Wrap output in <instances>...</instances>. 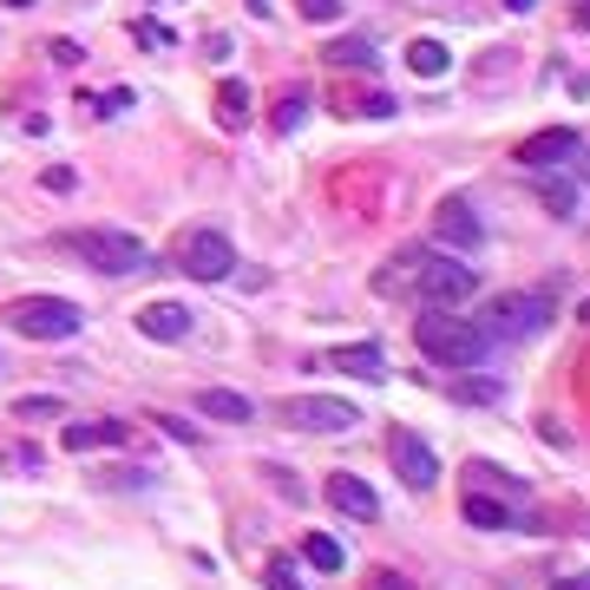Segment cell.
I'll return each mask as SVG.
<instances>
[{
	"label": "cell",
	"instance_id": "cell-1",
	"mask_svg": "<svg viewBox=\"0 0 590 590\" xmlns=\"http://www.w3.org/2000/svg\"><path fill=\"white\" fill-rule=\"evenodd\" d=\"M414 342H420V355H427L434 368H479V362H486V335H479V322L446 315V308H427V315L414 322Z\"/></svg>",
	"mask_w": 590,
	"mask_h": 590
},
{
	"label": "cell",
	"instance_id": "cell-2",
	"mask_svg": "<svg viewBox=\"0 0 590 590\" xmlns=\"http://www.w3.org/2000/svg\"><path fill=\"white\" fill-rule=\"evenodd\" d=\"M60 250L79 256L85 269H99V276H139L145 269V243L132 230H67Z\"/></svg>",
	"mask_w": 590,
	"mask_h": 590
},
{
	"label": "cell",
	"instance_id": "cell-3",
	"mask_svg": "<svg viewBox=\"0 0 590 590\" xmlns=\"http://www.w3.org/2000/svg\"><path fill=\"white\" fill-rule=\"evenodd\" d=\"M545 322H551V295L512 289V295H492V302H486L479 335H486V342H518V335H538Z\"/></svg>",
	"mask_w": 590,
	"mask_h": 590
},
{
	"label": "cell",
	"instance_id": "cell-4",
	"mask_svg": "<svg viewBox=\"0 0 590 590\" xmlns=\"http://www.w3.org/2000/svg\"><path fill=\"white\" fill-rule=\"evenodd\" d=\"M7 322H13V335H27V342H73L79 335V308L67 295H20V302L7 308Z\"/></svg>",
	"mask_w": 590,
	"mask_h": 590
},
{
	"label": "cell",
	"instance_id": "cell-5",
	"mask_svg": "<svg viewBox=\"0 0 590 590\" xmlns=\"http://www.w3.org/2000/svg\"><path fill=\"white\" fill-rule=\"evenodd\" d=\"M177 269L191 276V283H223L230 269H236V250H230V236L223 230H184L177 236Z\"/></svg>",
	"mask_w": 590,
	"mask_h": 590
},
{
	"label": "cell",
	"instance_id": "cell-6",
	"mask_svg": "<svg viewBox=\"0 0 590 590\" xmlns=\"http://www.w3.org/2000/svg\"><path fill=\"white\" fill-rule=\"evenodd\" d=\"M276 420L295 434H348L362 414L348 400H328V394H289V400H276Z\"/></svg>",
	"mask_w": 590,
	"mask_h": 590
},
{
	"label": "cell",
	"instance_id": "cell-7",
	"mask_svg": "<svg viewBox=\"0 0 590 590\" xmlns=\"http://www.w3.org/2000/svg\"><path fill=\"white\" fill-rule=\"evenodd\" d=\"M387 452H394V472H400L407 492H434V479H440V452L420 440L414 427H394V434H387Z\"/></svg>",
	"mask_w": 590,
	"mask_h": 590
},
{
	"label": "cell",
	"instance_id": "cell-8",
	"mask_svg": "<svg viewBox=\"0 0 590 590\" xmlns=\"http://www.w3.org/2000/svg\"><path fill=\"white\" fill-rule=\"evenodd\" d=\"M479 289V276L466 269V263H440V256H427V269H420V302L427 308H452V302H466V295Z\"/></svg>",
	"mask_w": 590,
	"mask_h": 590
},
{
	"label": "cell",
	"instance_id": "cell-9",
	"mask_svg": "<svg viewBox=\"0 0 590 590\" xmlns=\"http://www.w3.org/2000/svg\"><path fill=\"white\" fill-rule=\"evenodd\" d=\"M584 151V139L571 132V125H551V132H531L525 145H518V164L525 171H558V164H571Z\"/></svg>",
	"mask_w": 590,
	"mask_h": 590
},
{
	"label": "cell",
	"instance_id": "cell-10",
	"mask_svg": "<svg viewBox=\"0 0 590 590\" xmlns=\"http://www.w3.org/2000/svg\"><path fill=\"white\" fill-rule=\"evenodd\" d=\"M479 217H472V204L466 197H446L440 211H434V243L440 250H479Z\"/></svg>",
	"mask_w": 590,
	"mask_h": 590
},
{
	"label": "cell",
	"instance_id": "cell-11",
	"mask_svg": "<svg viewBox=\"0 0 590 590\" xmlns=\"http://www.w3.org/2000/svg\"><path fill=\"white\" fill-rule=\"evenodd\" d=\"M328 506L348 518H380V492H374L362 472H328Z\"/></svg>",
	"mask_w": 590,
	"mask_h": 590
},
{
	"label": "cell",
	"instance_id": "cell-12",
	"mask_svg": "<svg viewBox=\"0 0 590 590\" xmlns=\"http://www.w3.org/2000/svg\"><path fill=\"white\" fill-rule=\"evenodd\" d=\"M427 256H434V250H400L387 269H374V295H387V302L414 295V289H420V269H427Z\"/></svg>",
	"mask_w": 590,
	"mask_h": 590
},
{
	"label": "cell",
	"instance_id": "cell-13",
	"mask_svg": "<svg viewBox=\"0 0 590 590\" xmlns=\"http://www.w3.org/2000/svg\"><path fill=\"white\" fill-rule=\"evenodd\" d=\"M139 335L145 342H184L191 335V308L184 302H145L139 308Z\"/></svg>",
	"mask_w": 590,
	"mask_h": 590
},
{
	"label": "cell",
	"instance_id": "cell-14",
	"mask_svg": "<svg viewBox=\"0 0 590 590\" xmlns=\"http://www.w3.org/2000/svg\"><path fill=\"white\" fill-rule=\"evenodd\" d=\"M322 368L355 374V380H380V374H387V355H380V342H348V348H328Z\"/></svg>",
	"mask_w": 590,
	"mask_h": 590
},
{
	"label": "cell",
	"instance_id": "cell-15",
	"mask_svg": "<svg viewBox=\"0 0 590 590\" xmlns=\"http://www.w3.org/2000/svg\"><path fill=\"white\" fill-rule=\"evenodd\" d=\"M197 414H204V420H223V427H243L256 407H250L236 387H204V394H197Z\"/></svg>",
	"mask_w": 590,
	"mask_h": 590
},
{
	"label": "cell",
	"instance_id": "cell-16",
	"mask_svg": "<svg viewBox=\"0 0 590 590\" xmlns=\"http://www.w3.org/2000/svg\"><path fill=\"white\" fill-rule=\"evenodd\" d=\"M407 67L420 79H446L452 73V47H446V40H414V47H407Z\"/></svg>",
	"mask_w": 590,
	"mask_h": 590
},
{
	"label": "cell",
	"instance_id": "cell-17",
	"mask_svg": "<svg viewBox=\"0 0 590 590\" xmlns=\"http://www.w3.org/2000/svg\"><path fill=\"white\" fill-rule=\"evenodd\" d=\"M125 440V420H85V427H67V452H92V446H119Z\"/></svg>",
	"mask_w": 590,
	"mask_h": 590
},
{
	"label": "cell",
	"instance_id": "cell-18",
	"mask_svg": "<svg viewBox=\"0 0 590 590\" xmlns=\"http://www.w3.org/2000/svg\"><path fill=\"white\" fill-rule=\"evenodd\" d=\"M302 558H308L315 571H342V564H348V551H342L328 531H308V538H302Z\"/></svg>",
	"mask_w": 590,
	"mask_h": 590
},
{
	"label": "cell",
	"instance_id": "cell-19",
	"mask_svg": "<svg viewBox=\"0 0 590 590\" xmlns=\"http://www.w3.org/2000/svg\"><path fill=\"white\" fill-rule=\"evenodd\" d=\"M217 119L230 125V132H236V125L250 119V85H243V79H223V92H217Z\"/></svg>",
	"mask_w": 590,
	"mask_h": 590
},
{
	"label": "cell",
	"instance_id": "cell-20",
	"mask_svg": "<svg viewBox=\"0 0 590 590\" xmlns=\"http://www.w3.org/2000/svg\"><path fill=\"white\" fill-rule=\"evenodd\" d=\"M328 67H348V73H362V67H374V47L362 40V33H348V40H335V47H328Z\"/></svg>",
	"mask_w": 590,
	"mask_h": 590
},
{
	"label": "cell",
	"instance_id": "cell-21",
	"mask_svg": "<svg viewBox=\"0 0 590 590\" xmlns=\"http://www.w3.org/2000/svg\"><path fill=\"white\" fill-rule=\"evenodd\" d=\"M67 407L53 400V394H27V400H13V420H60Z\"/></svg>",
	"mask_w": 590,
	"mask_h": 590
},
{
	"label": "cell",
	"instance_id": "cell-22",
	"mask_svg": "<svg viewBox=\"0 0 590 590\" xmlns=\"http://www.w3.org/2000/svg\"><path fill=\"white\" fill-rule=\"evenodd\" d=\"M545 177V204H551V217H571V204H578V191L564 184V177H551V171H538Z\"/></svg>",
	"mask_w": 590,
	"mask_h": 590
},
{
	"label": "cell",
	"instance_id": "cell-23",
	"mask_svg": "<svg viewBox=\"0 0 590 590\" xmlns=\"http://www.w3.org/2000/svg\"><path fill=\"white\" fill-rule=\"evenodd\" d=\"M466 525H479V531H499V525H506V512H499L492 499H479V492H472V499H466Z\"/></svg>",
	"mask_w": 590,
	"mask_h": 590
},
{
	"label": "cell",
	"instance_id": "cell-24",
	"mask_svg": "<svg viewBox=\"0 0 590 590\" xmlns=\"http://www.w3.org/2000/svg\"><path fill=\"white\" fill-rule=\"evenodd\" d=\"M132 33H139V47H151V53H164V47H177V33H171V27H157V20H139Z\"/></svg>",
	"mask_w": 590,
	"mask_h": 590
},
{
	"label": "cell",
	"instance_id": "cell-25",
	"mask_svg": "<svg viewBox=\"0 0 590 590\" xmlns=\"http://www.w3.org/2000/svg\"><path fill=\"white\" fill-rule=\"evenodd\" d=\"M263 584H269V590H302V578H295V564H289V558H269Z\"/></svg>",
	"mask_w": 590,
	"mask_h": 590
},
{
	"label": "cell",
	"instance_id": "cell-26",
	"mask_svg": "<svg viewBox=\"0 0 590 590\" xmlns=\"http://www.w3.org/2000/svg\"><path fill=\"white\" fill-rule=\"evenodd\" d=\"M47 53H53V67H79V60H85V47H79V40H53Z\"/></svg>",
	"mask_w": 590,
	"mask_h": 590
},
{
	"label": "cell",
	"instance_id": "cell-27",
	"mask_svg": "<svg viewBox=\"0 0 590 590\" xmlns=\"http://www.w3.org/2000/svg\"><path fill=\"white\" fill-rule=\"evenodd\" d=\"M302 7V20H335L342 13V0H295Z\"/></svg>",
	"mask_w": 590,
	"mask_h": 590
},
{
	"label": "cell",
	"instance_id": "cell-28",
	"mask_svg": "<svg viewBox=\"0 0 590 590\" xmlns=\"http://www.w3.org/2000/svg\"><path fill=\"white\" fill-rule=\"evenodd\" d=\"M302 112H308V99H302V92H295L289 105H283V119H276V125H283V132H295V125H302Z\"/></svg>",
	"mask_w": 590,
	"mask_h": 590
},
{
	"label": "cell",
	"instance_id": "cell-29",
	"mask_svg": "<svg viewBox=\"0 0 590 590\" xmlns=\"http://www.w3.org/2000/svg\"><path fill=\"white\" fill-rule=\"evenodd\" d=\"M40 184H47V191H73V171H67V164H53V171H47Z\"/></svg>",
	"mask_w": 590,
	"mask_h": 590
},
{
	"label": "cell",
	"instance_id": "cell-30",
	"mask_svg": "<svg viewBox=\"0 0 590 590\" xmlns=\"http://www.w3.org/2000/svg\"><path fill=\"white\" fill-rule=\"evenodd\" d=\"M558 590H590V578H564V584H558Z\"/></svg>",
	"mask_w": 590,
	"mask_h": 590
},
{
	"label": "cell",
	"instance_id": "cell-31",
	"mask_svg": "<svg viewBox=\"0 0 590 590\" xmlns=\"http://www.w3.org/2000/svg\"><path fill=\"white\" fill-rule=\"evenodd\" d=\"M506 7H512V13H531V7H538V0H506Z\"/></svg>",
	"mask_w": 590,
	"mask_h": 590
},
{
	"label": "cell",
	"instance_id": "cell-32",
	"mask_svg": "<svg viewBox=\"0 0 590 590\" xmlns=\"http://www.w3.org/2000/svg\"><path fill=\"white\" fill-rule=\"evenodd\" d=\"M578 27H590V0H578Z\"/></svg>",
	"mask_w": 590,
	"mask_h": 590
},
{
	"label": "cell",
	"instance_id": "cell-33",
	"mask_svg": "<svg viewBox=\"0 0 590 590\" xmlns=\"http://www.w3.org/2000/svg\"><path fill=\"white\" fill-rule=\"evenodd\" d=\"M250 13H269V0H250Z\"/></svg>",
	"mask_w": 590,
	"mask_h": 590
},
{
	"label": "cell",
	"instance_id": "cell-34",
	"mask_svg": "<svg viewBox=\"0 0 590 590\" xmlns=\"http://www.w3.org/2000/svg\"><path fill=\"white\" fill-rule=\"evenodd\" d=\"M13 7H33V0H13Z\"/></svg>",
	"mask_w": 590,
	"mask_h": 590
},
{
	"label": "cell",
	"instance_id": "cell-35",
	"mask_svg": "<svg viewBox=\"0 0 590 590\" xmlns=\"http://www.w3.org/2000/svg\"><path fill=\"white\" fill-rule=\"evenodd\" d=\"M584 322H590V302H584Z\"/></svg>",
	"mask_w": 590,
	"mask_h": 590
}]
</instances>
